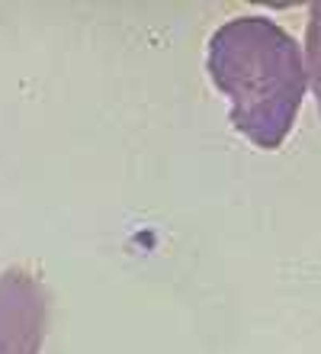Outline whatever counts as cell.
<instances>
[{"label": "cell", "mask_w": 321, "mask_h": 354, "mask_svg": "<svg viewBox=\"0 0 321 354\" xmlns=\"http://www.w3.org/2000/svg\"><path fill=\"white\" fill-rule=\"evenodd\" d=\"M48 326V293L26 268L0 274V354H39Z\"/></svg>", "instance_id": "2"}, {"label": "cell", "mask_w": 321, "mask_h": 354, "mask_svg": "<svg viewBox=\"0 0 321 354\" xmlns=\"http://www.w3.org/2000/svg\"><path fill=\"white\" fill-rule=\"evenodd\" d=\"M206 71L228 100L231 126L257 149H280L309 84L299 42L270 17L225 19L206 46Z\"/></svg>", "instance_id": "1"}, {"label": "cell", "mask_w": 321, "mask_h": 354, "mask_svg": "<svg viewBox=\"0 0 321 354\" xmlns=\"http://www.w3.org/2000/svg\"><path fill=\"white\" fill-rule=\"evenodd\" d=\"M309 81L321 103V3L312 7V23H309Z\"/></svg>", "instance_id": "3"}]
</instances>
